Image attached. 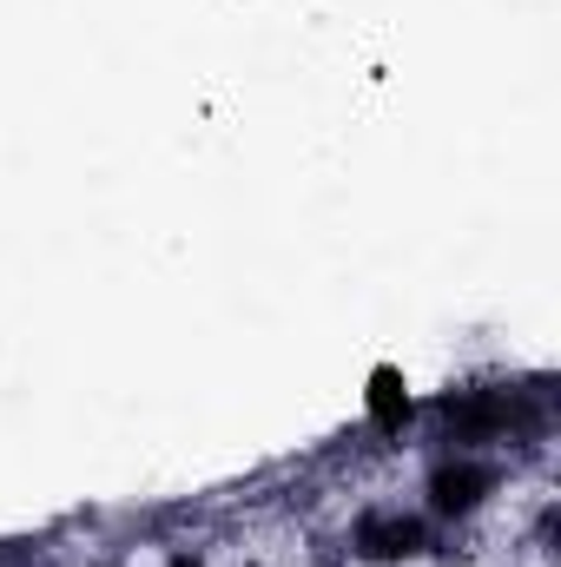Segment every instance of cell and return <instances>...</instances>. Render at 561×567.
<instances>
[{"label":"cell","mask_w":561,"mask_h":567,"mask_svg":"<svg viewBox=\"0 0 561 567\" xmlns=\"http://www.w3.org/2000/svg\"><path fill=\"white\" fill-rule=\"evenodd\" d=\"M417 542H422V528L410 515H370L357 528V548L364 555H417Z\"/></svg>","instance_id":"obj_1"},{"label":"cell","mask_w":561,"mask_h":567,"mask_svg":"<svg viewBox=\"0 0 561 567\" xmlns=\"http://www.w3.org/2000/svg\"><path fill=\"white\" fill-rule=\"evenodd\" d=\"M370 410H377V423H404V416H410V396L397 390V377H390V370L377 377V390H370Z\"/></svg>","instance_id":"obj_3"},{"label":"cell","mask_w":561,"mask_h":567,"mask_svg":"<svg viewBox=\"0 0 561 567\" xmlns=\"http://www.w3.org/2000/svg\"><path fill=\"white\" fill-rule=\"evenodd\" d=\"M482 488H489V468H476V462L442 468V475H436V508H442V515H462V508L482 502Z\"/></svg>","instance_id":"obj_2"}]
</instances>
